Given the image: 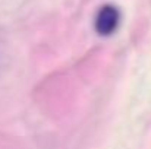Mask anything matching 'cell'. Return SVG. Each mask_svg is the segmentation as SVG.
Here are the masks:
<instances>
[{
  "mask_svg": "<svg viewBox=\"0 0 151 149\" xmlns=\"http://www.w3.org/2000/svg\"><path fill=\"white\" fill-rule=\"evenodd\" d=\"M120 24V12L113 4H104L96 15L94 28L101 37H109L114 34Z\"/></svg>",
  "mask_w": 151,
  "mask_h": 149,
  "instance_id": "cell-1",
  "label": "cell"
}]
</instances>
